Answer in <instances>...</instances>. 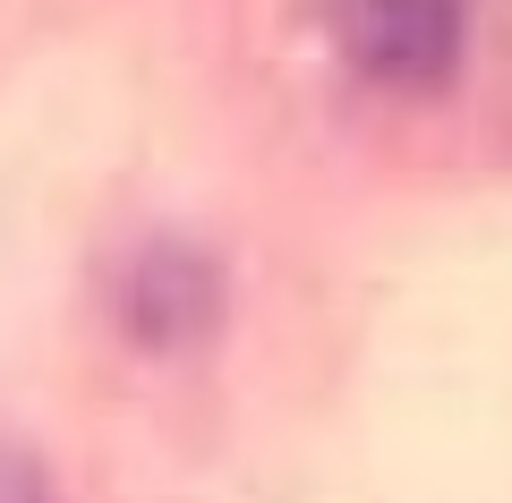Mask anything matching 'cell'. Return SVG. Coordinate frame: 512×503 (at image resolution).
<instances>
[{"instance_id":"1","label":"cell","mask_w":512,"mask_h":503,"mask_svg":"<svg viewBox=\"0 0 512 503\" xmlns=\"http://www.w3.org/2000/svg\"><path fill=\"white\" fill-rule=\"evenodd\" d=\"M333 35L359 77L393 94H436L461 69L470 18H461V0H333Z\"/></svg>"},{"instance_id":"2","label":"cell","mask_w":512,"mask_h":503,"mask_svg":"<svg viewBox=\"0 0 512 503\" xmlns=\"http://www.w3.org/2000/svg\"><path fill=\"white\" fill-rule=\"evenodd\" d=\"M214 324V265L180 239H154V248L128 256L120 273V333L146 350H171V342H197Z\"/></svg>"},{"instance_id":"3","label":"cell","mask_w":512,"mask_h":503,"mask_svg":"<svg viewBox=\"0 0 512 503\" xmlns=\"http://www.w3.org/2000/svg\"><path fill=\"white\" fill-rule=\"evenodd\" d=\"M0 503H60L52 478H43V461L26 444H0Z\"/></svg>"}]
</instances>
